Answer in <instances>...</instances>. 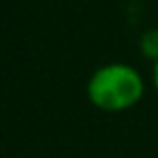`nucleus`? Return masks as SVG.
<instances>
[{
	"label": "nucleus",
	"instance_id": "1",
	"mask_svg": "<svg viewBox=\"0 0 158 158\" xmlns=\"http://www.w3.org/2000/svg\"><path fill=\"white\" fill-rule=\"evenodd\" d=\"M145 82L141 74L128 63H108L93 72L87 85V95L93 106L119 113L141 102Z\"/></svg>",
	"mask_w": 158,
	"mask_h": 158
},
{
	"label": "nucleus",
	"instance_id": "2",
	"mask_svg": "<svg viewBox=\"0 0 158 158\" xmlns=\"http://www.w3.org/2000/svg\"><path fill=\"white\" fill-rule=\"evenodd\" d=\"M141 48H143L145 56L158 61V31H147L141 37Z\"/></svg>",
	"mask_w": 158,
	"mask_h": 158
},
{
	"label": "nucleus",
	"instance_id": "3",
	"mask_svg": "<svg viewBox=\"0 0 158 158\" xmlns=\"http://www.w3.org/2000/svg\"><path fill=\"white\" fill-rule=\"evenodd\" d=\"M154 87L158 91V61H154Z\"/></svg>",
	"mask_w": 158,
	"mask_h": 158
}]
</instances>
